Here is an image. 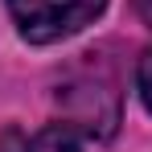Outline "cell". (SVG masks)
<instances>
[{"mask_svg":"<svg viewBox=\"0 0 152 152\" xmlns=\"http://www.w3.org/2000/svg\"><path fill=\"white\" fill-rule=\"evenodd\" d=\"M107 8V0H8V12L21 29V37L33 45L62 41L78 29H86Z\"/></svg>","mask_w":152,"mask_h":152,"instance_id":"1","label":"cell"},{"mask_svg":"<svg viewBox=\"0 0 152 152\" xmlns=\"http://www.w3.org/2000/svg\"><path fill=\"white\" fill-rule=\"evenodd\" d=\"M25 152H82V144H78V136L66 124H53V127H45V132H37Z\"/></svg>","mask_w":152,"mask_h":152,"instance_id":"2","label":"cell"},{"mask_svg":"<svg viewBox=\"0 0 152 152\" xmlns=\"http://www.w3.org/2000/svg\"><path fill=\"white\" fill-rule=\"evenodd\" d=\"M136 86H140V99H144V107L152 111V53H144V58H140V70H136Z\"/></svg>","mask_w":152,"mask_h":152,"instance_id":"3","label":"cell"},{"mask_svg":"<svg viewBox=\"0 0 152 152\" xmlns=\"http://www.w3.org/2000/svg\"><path fill=\"white\" fill-rule=\"evenodd\" d=\"M136 8H140V17H144L148 29H152V0H136Z\"/></svg>","mask_w":152,"mask_h":152,"instance_id":"4","label":"cell"}]
</instances>
